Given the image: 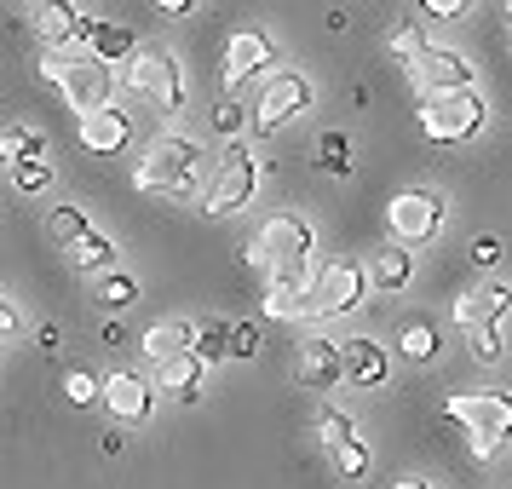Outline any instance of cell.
Wrapping results in <instances>:
<instances>
[{"label":"cell","instance_id":"cell-47","mask_svg":"<svg viewBox=\"0 0 512 489\" xmlns=\"http://www.w3.org/2000/svg\"><path fill=\"white\" fill-rule=\"evenodd\" d=\"M12 6H18V12H35V6H41V0H12Z\"/></svg>","mask_w":512,"mask_h":489},{"label":"cell","instance_id":"cell-1","mask_svg":"<svg viewBox=\"0 0 512 489\" xmlns=\"http://www.w3.org/2000/svg\"><path fill=\"white\" fill-rule=\"evenodd\" d=\"M208 173H213V156L202 144L185 139V133H162V139L139 156L133 185L150 190V196H190V190L208 185Z\"/></svg>","mask_w":512,"mask_h":489},{"label":"cell","instance_id":"cell-45","mask_svg":"<svg viewBox=\"0 0 512 489\" xmlns=\"http://www.w3.org/2000/svg\"><path fill=\"white\" fill-rule=\"evenodd\" d=\"M104 346H133V334H127V328H121V323H110V328H104Z\"/></svg>","mask_w":512,"mask_h":489},{"label":"cell","instance_id":"cell-38","mask_svg":"<svg viewBox=\"0 0 512 489\" xmlns=\"http://www.w3.org/2000/svg\"><path fill=\"white\" fill-rule=\"evenodd\" d=\"M231 357H259V323H231Z\"/></svg>","mask_w":512,"mask_h":489},{"label":"cell","instance_id":"cell-2","mask_svg":"<svg viewBox=\"0 0 512 489\" xmlns=\"http://www.w3.org/2000/svg\"><path fill=\"white\" fill-rule=\"evenodd\" d=\"M254 190H259V156L242 139H225V150L213 156L208 185H202V213L208 219H231V213H242L254 202Z\"/></svg>","mask_w":512,"mask_h":489},{"label":"cell","instance_id":"cell-36","mask_svg":"<svg viewBox=\"0 0 512 489\" xmlns=\"http://www.w3.org/2000/svg\"><path fill=\"white\" fill-rule=\"evenodd\" d=\"M64 397L87 409V403H98V397H104V380H98V374H87V369H70V374H64Z\"/></svg>","mask_w":512,"mask_h":489},{"label":"cell","instance_id":"cell-33","mask_svg":"<svg viewBox=\"0 0 512 489\" xmlns=\"http://www.w3.org/2000/svg\"><path fill=\"white\" fill-rule=\"evenodd\" d=\"M12 185L24 190V196H41V190H52V156H35V162H18V167H12Z\"/></svg>","mask_w":512,"mask_h":489},{"label":"cell","instance_id":"cell-23","mask_svg":"<svg viewBox=\"0 0 512 489\" xmlns=\"http://www.w3.org/2000/svg\"><path fill=\"white\" fill-rule=\"evenodd\" d=\"M70 254V265L81 271V277H104V271H116V242L104 231H87L75 248H64Z\"/></svg>","mask_w":512,"mask_h":489},{"label":"cell","instance_id":"cell-7","mask_svg":"<svg viewBox=\"0 0 512 489\" xmlns=\"http://www.w3.org/2000/svg\"><path fill=\"white\" fill-rule=\"evenodd\" d=\"M311 248H317V231L305 225L300 213H271V219L254 231V242H248V265H259V271L305 265V259H311Z\"/></svg>","mask_w":512,"mask_h":489},{"label":"cell","instance_id":"cell-42","mask_svg":"<svg viewBox=\"0 0 512 489\" xmlns=\"http://www.w3.org/2000/svg\"><path fill=\"white\" fill-rule=\"evenodd\" d=\"M35 346H41V351H47V357H52V351L64 346V328H58V323H47V328H41V334H35Z\"/></svg>","mask_w":512,"mask_h":489},{"label":"cell","instance_id":"cell-18","mask_svg":"<svg viewBox=\"0 0 512 489\" xmlns=\"http://www.w3.org/2000/svg\"><path fill=\"white\" fill-rule=\"evenodd\" d=\"M512 305V288L507 282H478V288H466V294H455V323L472 334V328L484 323H501Z\"/></svg>","mask_w":512,"mask_h":489},{"label":"cell","instance_id":"cell-20","mask_svg":"<svg viewBox=\"0 0 512 489\" xmlns=\"http://www.w3.org/2000/svg\"><path fill=\"white\" fill-rule=\"evenodd\" d=\"M139 346H144V363L162 369V363H173V357H185L196 346V323H156L139 334Z\"/></svg>","mask_w":512,"mask_h":489},{"label":"cell","instance_id":"cell-25","mask_svg":"<svg viewBox=\"0 0 512 489\" xmlns=\"http://www.w3.org/2000/svg\"><path fill=\"white\" fill-rule=\"evenodd\" d=\"M87 52H93V58H104V64H127V58L139 52V41H133L121 24H104V18H98L93 35H87Z\"/></svg>","mask_w":512,"mask_h":489},{"label":"cell","instance_id":"cell-35","mask_svg":"<svg viewBox=\"0 0 512 489\" xmlns=\"http://www.w3.org/2000/svg\"><path fill=\"white\" fill-rule=\"evenodd\" d=\"M386 47H392L397 58H403V64H409V58H420V52L432 47V41H426V29H420V24H397L392 35H386Z\"/></svg>","mask_w":512,"mask_h":489},{"label":"cell","instance_id":"cell-16","mask_svg":"<svg viewBox=\"0 0 512 489\" xmlns=\"http://www.w3.org/2000/svg\"><path fill=\"white\" fill-rule=\"evenodd\" d=\"M75 139L87 144L93 156H121V150L133 144V121L121 116L116 104H104V110H87V116H75Z\"/></svg>","mask_w":512,"mask_h":489},{"label":"cell","instance_id":"cell-13","mask_svg":"<svg viewBox=\"0 0 512 489\" xmlns=\"http://www.w3.org/2000/svg\"><path fill=\"white\" fill-rule=\"evenodd\" d=\"M29 24H35V35L47 41V52L87 47V35H93V18H81L75 0H41V6L29 12Z\"/></svg>","mask_w":512,"mask_h":489},{"label":"cell","instance_id":"cell-43","mask_svg":"<svg viewBox=\"0 0 512 489\" xmlns=\"http://www.w3.org/2000/svg\"><path fill=\"white\" fill-rule=\"evenodd\" d=\"M150 6H156V12H167V18H185L196 0H150Z\"/></svg>","mask_w":512,"mask_h":489},{"label":"cell","instance_id":"cell-34","mask_svg":"<svg viewBox=\"0 0 512 489\" xmlns=\"http://www.w3.org/2000/svg\"><path fill=\"white\" fill-rule=\"evenodd\" d=\"M242 127H248V110H242V104H236L231 93H219V98H213V133H225V139H236Z\"/></svg>","mask_w":512,"mask_h":489},{"label":"cell","instance_id":"cell-8","mask_svg":"<svg viewBox=\"0 0 512 489\" xmlns=\"http://www.w3.org/2000/svg\"><path fill=\"white\" fill-rule=\"evenodd\" d=\"M386 231L392 242L403 248H420V242H432L443 231V196L438 190H397L392 202H386Z\"/></svg>","mask_w":512,"mask_h":489},{"label":"cell","instance_id":"cell-30","mask_svg":"<svg viewBox=\"0 0 512 489\" xmlns=\"http://www.w3.org/2000/svg\"><path fill=\"white\" fill-rule=\"evenodd\" d=\"M328 461H334V472H340V478H351V484H357V478L369 472V443H363V438L334 443V449H328Z\"/></svg>","mask_w":512,"mask_h":489},{"label":"cell","instance_id":"cell-28","mask_svg":"<svg viewBox=\"0 0 512 489\" xmlns=\"http://www.w3.org/2000/svg\"><path fill=\"white\" fill-rule=\"evenodd\" d=\"M93 294L104 311H127V305L139 300V282L127 277V271H104V277H93Z\"/></svg>","mask_w":512,"mask_h":489},{"label":"cell","instance_id":"cell-5","mask_svg":"<svg viewBox=\"0 0 512 489\" xmlns=\"http://www.w3.org/2000/svg\"><path fill=\"white\" fill-rule=\"evenodd\" d=\"M478 127H484V93L478 87L420 98V133L432 144H466Z\"/></svg>","mask_w":512,"mask_h":489},{"label":"cell","instance_id":"cell-41","mask_svg":"<svg viewBox=\"0 0 512 489\" xmlns=\"http://www.w3.org/2000/svg\"><path fill=\"white\" fill-rule=\"evenodd\" d=\"M466 449H472V461H489V455L501 449V438H489V432H466Z\"/></svg>","mask_w":512,"mask_h":489},{"label":"cell","instance_id":"cell-31","mask_svg":"<svg viewBox=\"0 0 512 489\" xmlns=\"http://www.w3.org/2000/svg\"><path fill=\"white\" fill-rule=\"evenodd\" d=\"M317 167L334 173V179H351V144H346V133H323V139H317Z\"/></svg>","mask_w":512,"mask_h":489},{"label":"cell","instance_id":"cell-14","mask_svg":"<svg viewBox=\"0 0 512 489\" xmlns=\"http://www.w3.org/2000/svg\"><path fill=\"white\" fill-rule=\"evenodd\" d=\"M265 64H277V52H271V35H265V29H236L231 47H225V70H219L225 93L248 87V81H254Z\"/></svg>","mask_w":512,"mask_h":489},{"label":"cell","instance_id":"cell-46","mask_svg":"<svg viewBox=\"0 0 512 489\" xmlns=\"http://www.w3.org/2000/svg\"><path fill=\"white\" fill-rule=\"evenodd\" d=\"M392 489H432V484H420V478H397Z\"/></svg>","mask_w":512,"mask_h":489},{"label":"cell","instance_id":"cell-17","mask_svg":"<svg viewBox=\"0 0 512 489\" xmlns=\"http://www.w3.org/2000/svg\"><path fill=\"white\" fill-rule=\"evenodd\" d=\"M340 363H346V386H363V392L386 386V374H392L386 351L374 346L369 334H346V340H340Z\"/></svg>","mask_w":512,"mask_h":489},{"label":"cell","instance_id":"cell-11","mask_svg":"<svg viewBox=\"0 0 512 489\" xmlns=\"http://www.w3.org/2000/svg\"><path fill=\"white\" fill-rule=\"evenodd\" d=\"M403 70H409V87H415L420 98L472 87V64H466V52H455V47H426L420 58H409Z\"/></svg>","mask_w":512,"mask_h":489},{"label":"cell","instance_id":"cell-29","mask_svg":"<svg viewBox=\"0 0 512 489\" xmlns=\"http://www.w3.org/2000/svg\"><path fill=\"white\" fill-rule=\"evenodd\" d=\"M397 351H403L409 363H432V357H438V328H432V323H403Z\"/></svg>","mask_w":512,"mask_h":489},{"label":"cell","instance_id":"cell-15","mask_svg":"<svg viewBox=\"0 0 512 489\" xmlns=\"http://www.w3.org/2000/svg\"><path fill=\"white\" fill-rule=\"evenodd\" d=\"M104 409L121 420V426H139V420L156 415V386L133 369H116L104 374Z\"/></svg>","mask_w":512,"mask_h":489},{"label":"cell","instance_id":"cell-40","mask_svg":"<svg viewBox=\"0 0 512 489\" xmlns=\"http://www.w3.org/2000/svg\"><path fill=\"white\" fill-rule=\"evenodd\" d=\"M501 254H507V248H501V236H478V242H472V259H478V265H495Z\"/></svg>","mask_w":512,"mask_h":489},{"label":"cell","instance_id":"cell-27","mask_svg":"<svg viewBox=\"0 0 512 489\" xmlns=\"http://www.w3.org/2000/svg\"><path fill=\"white\" fill-rule=\"evenodd\" d=\"M87 231H93V225H87V213L70 208V202L47 213V236H52V248H75V242H81Z\"/></svg>","mask_w":512,"mask_h":489},{"label":"cell","instance_id":"cell-4","mask_svg":"<svg viewBox=\"0 0 512 489\" xmlns=\"http://www.w3.org/2000/svg\"><path fill=\"white\" fill-rule=\"evenodd\" d=\"M127 87L144 98V104H156L162 116H179L185 110V70H179V58L167 47H139L127 58Z\"/></svg>","mask_w":512,"mask_h":489},{"label":"cell","instance_id":"cell-44","mask_svg":"<svg viewBox=\"0 0 512 489\" xmlns=\"http://www.w3.org/2000/svg\"><path fill=\"white\" fill-rule=\"evenodd\" d=\"M12 328H18V305L0 294V334H12Z\"/></svg>","mask_w":512,"mask_h":489},{"label":"cell","instance_id":"cell-24","mask_svg":"<svg viewBox=\"0 0 512 489\" xmlns=\"http://www.w3.org/2000/svg\"><path fill=\"white\" fill-rule=\"evenodd\" d=\"M35 156H52V150H47V133H35V127H24V121L0 127V167L35 162Z\"/></svg>","mask_w":512,"mask_h":489},{"label":"cell","instance_id":"cell-19","mask_svg":"<svg viewBox=\"0 0 512 489\" xmlns=\"http://www.w3.org/2000/svg\"><path fill=\"white\" fill-rule=\"evenodd\" d=\"M346 380V363H340V340H323V334H311L300 346V386L311 392H328V386H340Z\"/></svg>","mask_w":512,"mask_h":489},{"label":"cell","instance_id":"cell-37","mask_svg":"<svg viewBox=\"0 0 512 489\" xmlns=\"http://www.w3.org/2000/svg\"><path fill=\"white\" fill-rule=\"evenodd\" d=\"M317 432H323V443L334 449V443H346V438H357V426H351V415H340V409H323L317 415Z\"/></svg>","mask_w":512,"mask_h":489},{"label":"cell","instance_id":"cell-6","mask_svg":"<svg viewBox=\"0 0 512 489\" xmlns=\"http://www.w3.org/2000/svg\"><path fill=\"white\" fill-rule=\"evenodd\" d=\"M369 294V265L357 259H328L317 265V282H311V323H334V317H351Z\"/></svg>","mask_w":512,"mask_h":489},{"label":"cell","instance_id":"cell-39","mask_svg":"<svg viewBox=\"0 0 512 489\" xmlns=\"http://www.w3.org/2000/svg\"><path fill=\"white\" fill-rule=\"evenodd\" d=\"M466 6H472V0H420V12H426V18H461Z\"/></svg>","mask_w":512,"mask_h":489},{"label":"cell","instance_id":"cell-10","mask_svg":"<svg viewBox=\"0 0 512 489\" xmlns=\"http://www.w3.org/2000/svg\"><path fill=\"white\" fill-rule=\"evenodd\" d=\"M305 110H311V81H305L300 70H282L265 81V93H259L254 104V127L259 133H282L288 121H300Z\"/></svg>","mask_w":512,"mask_h":489},{"label":"cell","instance_id":"cell-3","mask_svg":"<svg viewBox=\"0 0 512 489\" xmlns=\"http://www.w3.org/2000/svg\"><path fill=\"white\" fill-rule=\"evenodd\" d=\"M41 75H47L52 87L64 93V104H70L75 116H87V110H104L110 98H116V75H110V64L104 58H47L41 64Z\"/></svg>","mask_w":512,"mask_h":489},{"label":"cell","instance_id":"cell-21","mask_svg":"<svg viewBox=\"0 0 512 489\" xmlns=\"http://www.w3.org/2000/svg\"><path fill=\"white\" fill-rule=\"evenodd\" d=\"M415 277V254L403 248V242H386V248H374V265H369V282L380 294H397V288H409Z\"/></svg>","mask_w":512,"mask_h":489},{"label":"cell","instance_id":"cell-9","mask_svg":"<svg viewBox=\"0 0 512 489\" xmlns=\"http://www.w3.org/2000/svg\"><path fill=\"white\" fill-rule=\"evenodd\" d=\"M311 282H317V265H277L265 271V294H259V311L277 317V323H300L311 317Z\"/></svg>","mask_w":512,"mask_h":489},{"label":"cell","instance_id":"cell-12","mask_svg":"<svg viewBox=\"0 0 512 489\" xmlns=\"http://www.w3.org/2000/svg\"><path fill=\"white\" fill-rule=\"evenodd\" d=\"M443 415L466 426V432H489V438H512V397L501 392H455L443 397Z\"/></svg>","mask_w":512,"mask_h":489},{"label":"cell","instance_id":"cell-48","mask_svg":"<svg viewBox=\"0 0 512 489\" xmlns=\"http://www.w3.org/2000/svg\"><path fill=\"white\" fill-rule=\"evenodd\" d=\"M507 47H512V0H507Z\"/></svg>","mask_w":512,"mask_h":489},{"label":"cell","instance_id":"cell-22","mask_svg":"<svg viewBox=\"0 0 512 489\" xmlns=\"http://www.w3.org/2000/svg\"><path fill=\"white\" fill-rule=\"evenodd\" d=\"M202 369H208V363H202L196 351H185V357H173V363L156 369V386L173 392L179 403H202Z\"/></svg>","mask_w":512,"mask_h":489},{"label":"cell","instance_id":"cell-26","mask_svg":"<svg viewBox=\"0 0 512 489\" xmlns=\"http://www.w3.org/2000/svg\"><path fill=\"white\" fill-rule=\"evenodd\" d=\"M196 357H202V363H225V357H231V323H225V317H202V323H196Z\"/></svg>","mask_w":512,"mask_h":489},{"label":"cell","instance_id":"cell-32","mask_svg":"<svg viewBox=\"0 0 512 489\" xmlns=\"http://www.w3.org/2000/svg\"><path fill=\"white\" fill-rule=\"evenodd\" d=\"M466 340H472V357H478V363H501V357H507V328H501V323L472 328Z\"/></svg>","mask_w":512,"mask_h":489}]
</instances>
